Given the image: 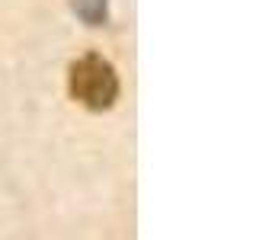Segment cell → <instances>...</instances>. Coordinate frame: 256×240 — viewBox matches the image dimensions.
<instances>
[{
  "label": "cell",
  "instance_id": "6da1fadb",
  "mask_svg": "<svg viewBox=\"0 0 256 240\" xmlns=\"http://www.w3.org/2000/svg\"><path fill=\"white\" fill-rule=\"evenodd\" d=\"M70 93L90 109H106L118 96V77L100 54H84L70 68Z\"/></svg>",
  "mask_w": 256,
  "mask_h": 240
}]
</instances>
